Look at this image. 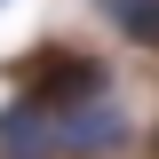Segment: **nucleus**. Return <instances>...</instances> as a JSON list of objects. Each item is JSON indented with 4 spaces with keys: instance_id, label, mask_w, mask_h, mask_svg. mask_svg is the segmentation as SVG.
I'll return each mask as SVG.
<instances>
[{
    "instance_id": "f257e3e1",
    "label": "nucleus",
    "mask_w": 159,
    "mask_h": 159,
    "mask_svg": "<svg viewBox=\"0 0 159 159\" xmlns=\"http://www.w3.org/2000/svg\"><path fill=\"white\" fill-rule=\"evenodd\" d=\"M48 127H56V159H111L119 143L135 135V119L119 111L111 96H80V103H64V111H48Z\"/></svg>"
},
{
    "instance_id": "f03ea898",
    "label": "nucleus",
    "mask_w": 159,
    "mask_h": 159,
    "mask_svg": "<svg viewBox=\"0 0 159 159\" xmlns=\"http://www.w3.org/2000/svg\"><path fill=\"white\" fill-rule=\"evenodd\" d=\"M16 80H24V103H40V111H64V103H80V96H103V64H96V56L16 64Z\"/></svg>"
},
{
    "instance_id": "7ed1b4c3",
    "label": "nucleus",
    "mask_w": 159,
    "mask_h": 159,
    "mask_svg": "<svg viewBox=\"0 0 159 159\" xmlns=\"http://www.w3.org/2000/svg\"><path fill=\"white\" fill-rule=\"evenodd\" d=\"M0 159H56V127L40 103H0Z\"/></svg>"
},
{
    "instance_id": "20e7f679",
    "label": "nucleus",
    "mask_w": 159,
    "mask_h": 159,
    "mask_svg": "<svg viewBox=\"0 0 159 159\" xmlns=\"http://www.w3.org/2000/svg\"><path fill=\"white\" fill-rule=\"evenodd\" d=\"M96 8L135 40V48H159V0H96Z\"/></svg>"
},
{
    "instance_id": "39448f33",
    "label": "nucleus",
    "mask_w": 159,
    "mask_h": 159,
    "mask_svg": "<svg viewBox=\"0 0 159 159\" xmlns=\"http://www.w3.org/2000/svg\"><path fill=\"white\" fill-rule=\"evenodd\" d=\"M0 8H8V0H0Z\"/></svg>"
}]
</instances>
